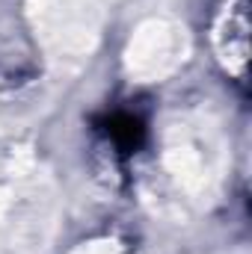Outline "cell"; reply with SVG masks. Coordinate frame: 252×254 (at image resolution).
Masks as SVG:
<instances>
[{
	"instance_id": "cell-1",
	"label": "cell",
	"mask_w": 252,
	"mask_h": 254,
	"mask_svg": "<svg viewBox=\"0 0 252 254\" xmlns=\"http://www.w3.org/2000/svg\"><path fill=\"white\" fill-rule=\"evenodd\" d=\"M107 136L113 139V145L122 154H130L142 139V122L136 116H130V113H116L107 122Z\"/></svg>"
}]
</instances>
